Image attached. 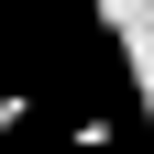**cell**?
Returning a JSON list of instances; mask_svg holds the SVG:
<instances>
[{"label":"cell","mask_w":154,"mask_h":154,"mask_svg":"<svg viewBox=\"0 0 154 154\" xmlns=\"http://www.w3.org/2000/svg\"><path fill=\"white\" fill-rule=\"evenodd\" d=\"M22 121H33V88H0V143H11Z\"/></svg>","instance_id":"1"}]
</instances>
